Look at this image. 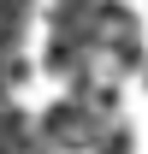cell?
Instances as JSON below:
<instances>
[{
  "mask_svg": "<svg viewBox=\"0 0 148 154\" xmlns=\"http://www.w3.org/2000/svg\"><path fill=\"white\" fill-rule=\"evenodd\" d=\"M101 131H107V125H95L77 101H59V107H48V113H42V142H48V148H71V154H83Z\"/></svg>",
  "mask_w": 148,
  "mask_h": 154,
  "instance_id": "obj_1",
  "label": "cell"
}]
</instances>
